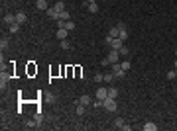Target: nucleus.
Returning a JSON list of instances; mask_svg holds the SVG:
<instances>
[{"label":"nucleus","mask_w":177,"mask_h":131,"mask_svg":"<svg viewBox=\"0 0 177 131\" xmlns=\"http://www.w3.org/2000/svg\"><path fill=\"white\" fill-rule=\"evenodd\" d=\"M102 108H104L106 112H116V110H118V106H116V100L110 98V96H106V98L102 100Z\"/></svg>","instance_id":"nucleus-1"},{"label":"nucleus","mask_w":177,"mask_h":131,"mask_svg":"<svg viewBox=\"0 0 177 131\" xmlns=\"http://www.w3.org/2000/svg\"><path fill=\"white\" fill-rule=\"evenodd\" d=\"M118 59H120V51L112 49L108 53V57H106V61H108V65H112V63H118Z\"/></svg>","instance_id":"nucleus-2"},{"label":"nucleus","mask_w":177,"mask_h":131,"mask_svg":"<svg viewBox=\"0 0 177 131\" xmlns=\"http://www.w3.org/2000/svg\"><path fill=\"white\" fill-rule=\"evenodd\" d=\"M83 6L87 8L88 12H92V14H96V12H98V4H96V2H90V4H88V2H83Z\"/></svg>","instance_id":"nucleus-3"},{"label":"nucleus","mask_w":177,"mask_h":131,"mask_svg":"<svg viewBox=\"0 0 177 131\" xmlns=\"http://www.w3.org/2000/svg\"><path fill=\"white\" fill-rule=\"evenodd\" d=\"M45 16H47V18H51V20H55V22H57V20H59V12H57L55 8H47V10H45Z\"/></svg>","instance_id":"nucleus-4"},{"label":"nucleus","mask_w":177,"mask_h":131,"mask_svg":"<svg viewBox=\"0 0 177 131\" xmlns=\"http://www.w3.org/2000/svg\"><path fill=\"white\" fill-rule=\"evenodd\" d=\"M110 47H112V49H120V47H124V41L122 39H120V37H114V39H112V43H110Z\"/></svg>","instance_id":"nucleus-5"},{"label":"nucleus","mask_w":177,"mask_h":131,"mask_svg":"<svg viewBox=\"0 0 177 131\" xmlns=\"http://www.w3.org/2000/svg\"><path fill=\"white\" fill-rule=\"evenodd\" d=\"M2 22H4V24H8V26L16 24V14H6V16L2 18Z\"/></svg>","instance_id":"nucleus-6"},{"label":"nucleus","mask_w":177,"mask_h":131,"mask_svg":"<svg viewBox=\"0 0 177 131\" xmlns=\"http://www.w3.org/2000/svg\"><path fill=\"white\" fill-rule=\"evenodd\" d=\"M26 22H28L26 12H18V14H16V24H20V26H22V24H26Z\"/></svg>","instance_id":"nucleus-7"},{"label":"nucleus","mask_w":177,"mask_h":131,"mask_svg":"<svg viewBox=\"0 0 177 131\" xmlns=\"http://www.w3.org/2000/svg\"><path fill=\"white\" fill-rule=\"evenodd\" d=\"M108 96V88H98L96 90V100H104Z\"/></svg>","instance_id":"nucleus-8"},{"label":"nucleus","mask_w":177,"mask_h":131,"mask_svg":"<svg viewBox=\"0 0 177 131\" xmlns=\"http://www.w3.org/2000/svg\"><path fill=\"white\" fill-rule=\"evenodd\" d=\"M156 129H158V125L154 121H146L144 123V131H156Z\"/></svg>","instance_id":"nucleus-9"},{"label":"nucleus","mask_w":177,"mask_h":131,"mask_svg":"<svg viewBox=\"0 0 177 131\" xmlns=\"http://www.w3.org/2000/svg\"><path fill=\"white\" fill-rule=\"evenodd\" d=\"M79 104H83V106H88V104H92V100H90V96L83 94V96L79 98Z\"/></svg>","instance_id":"nucleus-10"},{"label":"nucleus","mask_w":177,"mask_h":131,"mask_svg":"<svg viewBox=\"0 0 177 131\" xmlns=\"http://www.w3.org/2000/svg\"><path fill=\"white\" fill-rule=\"evenodd\" d=\"M6 86H8V74H6V72H2V76H0V88L4 90Z\"/></svg>","instance_id":"nucleus-11"},{"label":"nucleus","mask_w":177,"mask_h":131,"mask_svg":"<svg viewBox=\"0 0 177 131\" xmlns=\"http://www.w3.org/2000/svg\"><path fill=\"white\" fill-rule=\"evenodd\" d=\"M57 39H59V41H61V39H67V30L57 28Z\"/></svg>","instance_id":"nucleus-12"},{"label":"nucleus","mask_w":177,"mask_h":131,"mask_svg":"<svg viewBox=\"0 0 177 131\" xmlns=\"http://www.w3.org/2000/svg\"><path fill=\"white\" fill-rule=\"evenodd\" d=\"M108 96L116 100V96H118V88H116V86H110V88H108Z\"/></svg>","instance_id":"nucleus-13"},{"label":"nucleus","mask_w":177,"mask_h":131,"mask_svg":"<svg viewBox=\"0 0 177 131\" xmlns=\"http://www.w3.org/2000/svg\"><path fill=\"white\" fill-rule=\"evenodd\" d=\"M118 35H120V30H118L116 26H114V28L108 32V37H112V39H114V37H118Z\"/></svg>","instance_id":"nucleus-14"},{"label":"nucleus","mask_w":177,"mask_h":131,"mask_svg":"<svg viewBox=\"0 0 177 131\" xmlns=\"http://www.w3.org/2000/svg\"><path fill=\"white\" fill-rule=\"evenodd\" d=\"M35 6H37V8H39V10H47V8H49V6H47V2H45V0H37V2H35Z\"/></svg>","instance_id":"nucleus-15"},{"label":"nucleus","mask_w":177,"mask_h":131,"mask_svg":"<svg viewBox=\"0 0 177 131\" xmlns=\"http://www.w3.org/2000/svg\"><path fill=\"white\" fill-rule=\"evenodd\" d=\"M65 30H67V32L75 30V22H73V20H65Z\"/></svg>","instance_id":"nucleus-16"},{"label":"nucleus","mask_w":177,"mask_h":131,"mask_svg":"<svg viewBox=\"0 0 177 131\" xmlns=\"http://www.w3.org/2000/svg\"><path fill=\"white\" fill-rule=\"evenodd\" d=\"M114 127H118V129H122V127H124V119H122V117H116V119H114Z\"/></svg>","instance_id":"nucleus-17"},{"label":"nucleus","mask_w":177,"mask_h":131,"mask_svg":"<svg viewBox=\"0 0 177 131\" xmlns=\"http://www.w3.org/2000/svg\"><path fill=\"white\" fill-rule=\"evenodd\" d=\"M59 20H71V14L67 10H63V12H59Z\"/></svg>","instance_id":"nucleus-18"},{"label":"nucleus","mask_w":177,"mask_h":131,"mask_svg":"<svg viewBox=\"0 0 177 131\" xmlns=\"http://www.w3.org/2000/svg\"><path fill=\"white\" fill-rule=\"evenodd\" d=\"M53 8H55L57 12H63V10H65V4H63V2H55V6H53Z\"/></svg>","instance_id":"nucleus-19"},{"label":"nucleus","mask_w":177,"mask_h":131,"mask_svg":"<svg viewBox=\"0 0 177 131\" xmlns=\"http://www.w3.org/2000/svg\"><path fill=\"white\" fill-rule=\"evenodd\" d=\"M8 45H10L8 37H2V41H0V47H2V49H8Z\"/></svg>","instance_id":"nucleus-20"},{"label":"nucleus","mask_w":177,"mask_h":131,"mask_svg":"<svg viewBox=\"0 0 177 131\" xmlns=\"http://www.w3.org/2000/svg\"><path fill=\"white\" fill-rule=\"evenodd\" d=\"M114 78H116V76H114V72H106V74H104V80L106 82H112Z\"/></svg>","instance_id":"nucleus-21"},{"label":"nucleus","mask_w":177,"mask_h":131,"mask_svg":"<svg viewBox=\"0 0 177 131\" xmlns=\"http://www.w3.org/2000/svg\"><path fill=\"white\" fill-rule=\"evenodd\" d=\"M20 32V24H12L10 26V33H18Z\"/></svg>","instance_id":"nucleus-22"},{"label":"nucleus","mask_w":177,"mask_h":131,"mask_svg":"<svg viewBox=\"0 0 177 131\" xmlns=\"http://www.w3.org/2000/svg\"><path fill=\"white\" fill-rule=\"evenodd\" d=\"M120 65H122V68L126 70V72L130 70V61H124V63H120Z\"/></svg>","instance_id":"nucleus-23"},{"label":"nucleus","mask_w":177,"mask_h":131,"mask_svg":"<svg viewBox=\"0 0 177 131\" xmlns=\"http://www.w3.org/2000/svg\"><path fill=\"white\" fill-rule=\"evenodd\" d=\"M120 57H126V55H128V47H120Z\"/></svg>","instance_id":"nucleus-24"},{"label":"nucleus","mask_w":177,"mask_h":131,"mask_svg":"<svg viewBox=\"0 0 177 131\" xmlns=\"http://www.w3.org/2000/svg\"><path fill=\"white\" fill-rule=\"evenodd\" d=\"M104 80V74H94V82H102Z\"/></svg>","instance_id":"nucleus-25"},{"label":"nucleus","mask_w":177,"mask_h":131,"mask_svg":"<svg viewBox=\"0 0 177 131\" xmlns=\"http://www.w3.org/2000/svg\"><path fill=\"white\" fill-rule=\"evenodd\" d=\"M116 28H118L120 32H126V24H124V22H120V24H116Z\"/></svg>","instance_id":"nucleus-26"},{"label":"nucleus","mask_w":177,"mask_h":131,"mask_svg":"<svg viewBox=\"0 0 177 131\" xmlns=\"http://www.w3.org/2000/svg\"><path fill=\"white\" fill-rule=\"evenodd\" d=\"M61 49H69V43H67V39H61Z\"/></svg>","instance_id":"nucleus-27"},{"label":"nucleus","mask_w":177,"mask_h":131,"mask_svg":"<svg viewBox=\"0 0 177 131\" xmlns=\"http://www.w3.org/2000/svg\"><path fill=\"white\" fill-rule=\"evenodd\" d=\"M118 37H120L122 41H126V39H128V32H120V35H118Z\"/></svg>","instance_id":"nucleus-28"},{"label":"nucleus","mask_w":177,"mask_h":131,"mask_svg":"<svg viewBox=\"0 0 177 131\" xmlns=\"http://www.w3.org/2000/svg\"><path fill=\"white\" fill-rule=\"evenodd\" d=\"M177 76V70H169V72H167V78H175Z\"/></svg>","instance_id":"nucleus-29"},{"label":"nucleus","mask_w":177,"mask_h":131,"mask_svg":"<svg viewBox=\"0 0 177 131\" xmlns=\"http://www.w3.org/2000/svg\"><path fill=\"white\" fill-rule=\"evenodd\" d=\"M85 2H88V4H90V2H96V0H85Z\"/></svg>","instance_id":"nucleus-30"},{"label":"nucleus","mask_w":177,"mask_h":131,"mask_svg":"<svg viewBox=\"0 0 177 131\" xmlns=\"http://www.w3.org/2000/svg\"><path fill=\"white\" fill-rule=\"evenodd\" d=\"M175 70H177V57H175Z\"/></svg>","instance_id":"nucleus-31"},{"label":"nucleus","mask_w":177,"mask_h":131,"mask_svg":"<svg viewBox=\"0 0 177 131\" xmlns=\"http://www.w3.org/2000/svg\"><path fill=\"white\" fill-rule=\"evenodd\" d=\"M175 57H177V47H175Z\"/></svg>","instance_id":"nucleus-32"}]
</instances>
